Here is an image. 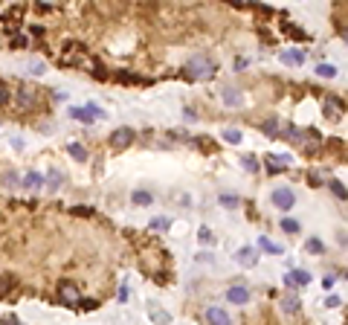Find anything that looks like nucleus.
Instances as JSON below:
<instances>
[{"label":"nucleus","mask_w":348,"mask_h":325,"mask_svg":"<svg viewBox=\"0 0 348 325\" xmlns=\"http://www.w3.org/2000/svg\"><path fill=\"white\" fill-rule=\"evenodd\" d=\"M186 73H189L191 79H200V81H209L215 73H218V67H215V61L209 58V55H194L189 61V67H186Z\"/></svg>","instance_id":"obj_1"},{"label":"nucleus","mask_w":348,"mask_h":325,"mask_svg":"<svg viewBox=\"0 0 348 325\" xmlns=\"http://www.w3.org/2000/svg\"><path fill=\"white\" fill-rule=\"evenodd\" d=\"M58 299H61L64 305L76 308V305L81 302V291L76 288V282H61V285H58Z\"/></svg>","instance_id":"obj_2"},{"label":"nucleus","mask_w":348,"mask_h":325,"mask_svg":"<svg viewBox=\"0 0 348 325\" xmlns=\"http://www.w3.org/2000/svg\"><path fill=\"white\" fill-rule=\"evenodd\" d=\"M81 55H84V47L81 44H76V41H67V47H64V53L58 55V61L61 64H81Z\"/></svg>","instance_id":"obj_3"},{"label":"nucleus","mask_w":348,"mask_h":325,"mask_svg":"<svg viewBox=\"0 0 348 325\" xmlns=\"http://www.w3.org/2000/svg\"><path fill=\"white\" fill-rule=\"evenodd\" d=\"M206 323L209 325H232V317H229V311H223L218 305H209L206 308Z\"/></svg>","instance_id":"obj_4"},{"label":"nucleus","mask_w":348,"mask_h":325,"mask_svg":"<svg viewBox=\"0 0 348 325\" xmlns=\"http://www.w3.org/2000/svg\"><path fill=\"white\" fill-rule=\"evenodd\" d=\"M70 113H73V119H79V122H96V119H102V110H99L96 105H87V108H73Z\"/></svg>","instance_id":"obj_5"},{"label":"nucleus","mask_w":348,"mask_h":325,"mask_svg":"<svg viewBox=\"0 0 348 325\" xmlns=\"http://www.w3.org/2000/svg\"><path fill=\"white\" fill-rule=\"evenodd\" d=\"M134 136H136L134 128H116L113 134H110V145H113V148H125V145L134 142Z\"/></svg>","instance_id":"obj_6"},{"label":"nucleus","mask_w":348,"mask_h":325,"mask_svg":"<svg viewBox=\"0 0 348 325\" xmlns=\"http://www.w3.org/2000/svg\"><path fill=\"white\" fill-rule=\"evenodd\" d=\"M221 96H223V105H226V108H241V105H244V96H241V90H238L235 84H226L221 90Z\"/></svg>","instance_id":"obj_7"},{"label":"nucleus","mask_w":348,"mask_h":325,"mask_svg":"<svg viewBox=\"0 0 348 325\" xmlns=\"http://www.w3.org/2000/svg\"><path fill=\"white\" fill-rule=\"evenodd\" d=\"M293 162V157L290 154H267V171H285L287 165Z\"/></svg>","instance_id":"obj_8"},{"label":"nucleus","mask_w":348,"mask_h":325,"mask_svg":"<svg viewBox=\"0 0 348 325\" xmlns=\"http://www.w3.org/2000/svg\"><path fill=\"white\" fill-rule=\"evenodd\" d=\"M226 299H229L232 305H247V302H250V291H247L244 285H235V288L226 291Z\"/></svg>","instance_id":"obj_9"},{"label":"nucleus","mask_w":348,"mask_h":325,"mask_svg":"<svg viewBox=\"0 0 348 325\" xmlns=\"http://www.w3.org/2000/svg\"><path fill=\"white\" fill-rule=\"evenodd\" d=\"M273 203H276L279 209H290V206L296 203V195H293L290 189H276V192H273Z\"/></svg>","instance_id":"obj_10"},{"label":"nucleus","mask_w":348,"mask_h":325,"mask_svg":"<svg viewBox=\"0 0 348 325\" xmlns=\"http://www.w3.org/2000/svg\"><path fill=\"white\" fill-rule=\"evenodd\" d=\"M15 105H18L21 110H32V108L38 105V93H32V90H21V93L15 96Z\"/></svg>","instance_id":"obj_11"},{"label":"nucleus","mask_w":348,"mask_h":325,"mask_svg":"<svg viewBox=\"0 0 348 325\" xmlns=\"http://www.w3.org/2000/svg\"><path fill=\"white\" fill-rule=\"evenodd\" d=\"M308 282H311V276H308L305 270H290V273L285 276V285H287V288H296V285H308Z\"/></svg>","instance_id":"obj_12"},{"label":"nucleus","mask_w":348,"mask_h":325,"mask_svg":"<svg viewBox=\"0 0 348 325\" xmlns=\"http://www.w3.org/2000/svg\"><path fill=\"white\" fill-rule=\"evenodd\" d=\"M235 261H238V264H244V267H255V250L253 247H244V250H238V253H235Z\"/></svg>","instance_id":"obj_13"},{"label":"nucleus","mask_w":348,"mask_h":325,"mask_svg":"<svg viewBox=\"0 0 348 325\" xmlns=\"http://www.w3.org/2000/svg\"><path fill=\"white\" fill-rule=\"evenodd\" d=\"M21 183H24V189H41V186H44V174H38V171H27Z\"/></svg>","instance_id":"obj_14"},{"label":"nucleus","mask_w":348,"mask_h":325,"mask_svg":"<svg viewBox=\"0 0 348 325\" xmlns=\"http://www.w3.org/2000/svg\"><path fill=\"white\" fill-rule=\"evenodd\" d=\"M258 247H261V250H267V253H273V256H282V244L270 241L267 235H261V238H258Z\"/></svg>","instance_id":"obj_15"},{"label":"nucleus","mask_w":348,"mask_h":325,"mask_svg":"<svg viewBox=\"0 0 348 325\" xmlns=\"http://www.w3.org/2000/svg\"><path fill=\"white\" fill-rule=\"evenodd\" d=\"M67 154H70L73 160H79V162H84V160H87V151H84L81 145H76V142H70V145H67Z\"/></svg>","instance_id":"obj_16"},{"label":"nucleus","mask_w":348,"mask_h":325,"mask_svg":"<svg viewBox=\"0 0 348 325\" xmlns=\"http://www.w3.org/2000/svg\"><path fill=\"white\" fill-rule=\"evenodd\" d=\"M302 61H305V55H302V53H296V50L282 53V64H302Z\"/></svg>","instance_id":"obj_17"},{"label":"nucleus","mask_w":348,"mask_h":325,"mask_svg":"<svg viewBox=\"0 0 348 325\" xmlns=\"http://www.w3.org/2000/svg\"><path fill=\"white\" fill-rule=\"evenodd\" d=\"M325 113L334 116V113H343V102H334V96L325 99Z\"/></svg>","instance_id":"obj_18"},{"label":"nucleus","mask_w":348,"mask_h":325,"mask_svg":"<svg viewBox=\"0 0 348 325\" xmlns=\"http://www.w3.org/2000/svg\"><path fill=\"white\" fill-rule=\"evenodd\" d=\"M282 308H285L287 314H299V299L296 296H285L282 299Z\"/></svg>","instance_id":"obj_19"},{"label":"nucleus","mask_w":348,"mask_h":325,"mask_svg":"<svg viewBox=\"0 0 348 325\" xmlns=\"http://www.w3.org/2000/svg\"><path fill=\"white\" fill-rule=\"evenodd\" d=\"M151 200H154V197H151V192H142V189H139V192H134V203H139V206H148Z\"/></svg>","instance_id":"obj_20"},{"label":"nucleus","mask_w":348,"mask_h":325,"mask_svg":"<svg viewBox=\"0 0 348 325\" xmlns=\"http://www.w3.org/2000/svg\"><path fill=\"white\" fill-rule=\"evenodd\" d=\"M317 73L322 76V79H334V76H337V67H334V64H319Z\"/></svg>","instance_id":"obj_21"},{"label":"nucleus","mask_w":348,"mask_h":325,"mask_svg":"<svg viewBox=\"0 0 348 325\" xmlns=\"http://www.w3.org/2000/svg\"><path fill=\"white\" fill-rule=\"evenodd\" d=\"M223 139H226V142H241V131L226 128V131H223Z\"/></svg>","instance_id":"obj_22"},{"label":"nucleus","mask_w":348,"mask_h":325,"mask_svg":"<svg viewBox=\"0 0 348 325\" xmlns=\"http://www.w3.org/2000/svg\"><path fill=\"white\" fill-rule=\"evenodd\" d=\"M331 192L340 197V200H346V186H343L340 180H331Z\"/></svg>","instance_id":"obj_23"},{"label":"nucleus","mask_w":348,"mask_h":325,"mask_svg":"<svg viewBox=\"0 0 348 325\" xmlns=\"http://www.w3.org/2000/svg\"><path fill=\"white\" fill-rule=\"evenodd\" d=\"M12 102V93H9V87L6 84H0V108H6Z\"/></svg>","instance_id":"obj_24"},{"label":"nucleus","mask_w":348,"mask_h":325,"mask_svg":"<svg viewBox=\"0 0 348 325\" xmlns=\"http://www.w3.org/2000/svg\"><path fill=\"white\" fill-rule=\"evenodd\" d=\"M282 229H285V232H299V224H296L293 218H285V221H282Z\"/></svg>","instance_id":"obj_25"},{"label":"nucleus","mask_w":348,"mask_h":325,"mask_svg":"<svg viewBox=\"0 0 348 325\" xmlns=\"http://www.w3.org/2000/svg\"><path fill=\"white\" fill-rule=\"evenodd\" d=\"M151 320H157V323H168V314L160 311V308H151Z\"/></svg>","instance_id":"obj_26"},{"label":"nucleus","mask_w":348,"mask_h":325,"mask_svg":"<svg viewBox=\"0 0 348 325\" xmlns=\"http://www.w3.org/2000/svg\"><path fill=\"white\" fill-rule=\"evenodd\" d=\"M12 285H15V279H12V276H3V279H0V296H3V293L9 291Z\"/></svg>","instance_id":"obj_27"},{"label":"nucleus","mask_w":348,"mask_h":325,"mask_svg":"<svg viewBox=\"0 0 348 325\" xmlns=\"http://www.w3.org/2000/svg\"><path fill=\"white\" fill-rule=\"evenodd\" d=\"M308 250H311V253H322V250H325V244H322V241H317V238H311V241H308Z\"/></svg>","instance_id":"obj_28"},{"label":"nucleus","mask_w":348,"mask_h":325,"mask_svg":"<svg viewBox=\"0 0 348 325\" xmlns=\"http://www.w3.org/2000/svg\"><path fill=\"white\" fill-rule=\"evenodd\" d=\"M197 238H200L203 244H212V241H215V235H212V232H209V229H206V227L200 229V235H197Z\"/></svg>","instance_id":"obj_29"},{"label":"nucleus","mask_w":348,"mask_h":325,"mask_svg":"<svg viewBox=\"0 0 348 325\" xmlns=\"http://www.w3.org/2000/svg\"><path fill=\"white\" fill-rule=\"evenodd\" d=\"M264 131H267V134L273 136V134L279 131V122H276V119H267V122H264Z\"/></svg>","instance_id":"obj_30"},{"label":"nucleus","mask_w":348,"mask_h":325,"mask_svg":"<svg viewBox=\"0 0 348 325\" xmlns=\"http://www.w3.org/2000/svg\"><path fill=\"white\" fill-rule=\"evenodd\" d=\"M221 203L223 206H238V197L235 195H221Z\"/></svg>","instance_id":"obj_31"},{"label":"nucleus","mask_w":348,"mask_h":325,"mask_svg":"<svg viewBox=\"0 0 348 325\" xmlns=\"http://www.w3.org/2000/svg\"><path fill=\"white\" fill-rule=\"evenodd\" d=\"M27 70H29L32 76H38V73L44 70V64H41V61H29V64H27Z\"/></svg>","instance_id":"obj_32"},{"label":"nucleus","mask_w":348,"mask_h":325,"mask_svg":"<svg viewBox=\"0 0 348 325\" xmlns=\"http://www.w3.org/2000/svg\"><path fill=\"white\" fill-rule=\"evenodd\" d=\"M287 136H293V139H305V134L299 128H293V125H287Z\"/></svg>","instance_id":"obj_33"},{"label":"nucleus","mask_w":348,"mask_h":325,"mask_svg":"<svg viewBox=\"0 0 348 325\" xmlns=\"http://www.w3.org/2000/svg\"><path fill=\"white\" fill-rule=\"evenodd\" d=\"M47 177H50V183H53V186H58V183H61V174H58L55 168H50V174H47Z\"/></svg>","instance_id":"obj_34"},{"label":"nucleus","mask_w":348,"mask_h":325,"mask_svg":"<svg viewBox=\"0 0 348 325\" xmlns=\"http://www.w3.org/2000/svg\"><path fill=\"white\" fill-rule=\"evenodd\" d=\"M287 35H293V38H299V41H305L308 35L302 32V29H296V27H287Z\"/></svg>","instance_id":"obj_35"},{"label":"nucleus","mask_w":348,"mask_h":325,"mask_svg":"<svg viewBox=\"0 0 348 325\" xmlns=\"http://www.w3.org/2000/svg\"><path fill=\"white\" fill-rule=\"evenodd\" d=\"M244 165H247V171H255V168H258V165H255V157H253V154H247V157H244Z\"/></svg>","instance_id":"obj_36"},{"label":"nucleus","mask_w":348,"mask_h":325,"mask_svg":"<svg viewBox=\"0 0 348 325\" xmlns=\"http://www.w3.org/2000/svg\"><path fill=\"white\" fill-rule=\"evenodd\" d=\"M79 305H81L84 311H93V308L99 305V302H96V299H84V302H79Z\"/></svg>","instance_id":"obj_37"},{"label":"nucleus","mask_w":348,"mask_h":325,"mask_svg":"<svg viewBox=\"0 0 348 325\" xmlns=\"http://www.w3.org/2000/svg\"><path fill=\"white\" fill-rule=\"evenodd\" d=\"M151 227H154V229H165V227H168V221H165V218H157V221H151Z\"/></svg>","instance_id":"obj_38"},{"label":"nucleus","mask_w":348,"mask_h":325,"mask_svg":"<svg viewBox=\"0 0 348 325\" xmlns=\"http://www.w3.org/2000/svg\"><path fill=\"white\" fill-rule=\"evenodd\" d=\"M12 44H15V47H27V38H24V35H15Z\"/></svg>","instance_id":"obj_39"},{"label":"nucleus","mask_w":348,"mask_h":325,"mask_svg":"<svg viewBox=\"0 0 348 325\" xmlns=\"http://www.w3.org/2000/svg\"><path fill=\"white\" fill-rule=\"evenodd\" d=\"M325 305H328V308H340V305H343V302H340V296H331V299H328V302H325Z\"/></svg>","instance_id":"obj_40"},{"label":"nucleus","mask_w":348,"mask_h":325,"mask_svg":"<svg viewBox=\"0 0 348 325\" xmlns=\"http://www.w3.org/2000/svg\"><path fill=\"white\" fill-rule=\"evenodd\" d=\"M322 285H325V288L331 291V288H334V276H325V279H322Z\"/></svg>","instance_id":"obj_41"}]
</instances>
